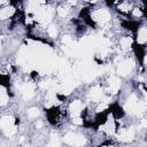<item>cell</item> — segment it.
<instances>
[{"label": "cell", "mask_w": 147, "mask_h": 147, "mask_svg": "<svg viewBox=\"0 0 147 147\" xmlns=\"http://www.w3.org/2000/svg\"><path fill=\"white\" fill-rule=\"evenodd\" d=\"M132 67H133L132 63H129V61H124V62H122V63L118 64V72L121 75H123V76L124 75H127L131 71Z\"/></svg>", "instance_id": "4"}, {"label": "cell", "mask_w": 147, "mask_h": 147, "mask_svg": "<svg viewBox=\"0 0 147 147\" xmlns=\"http://www.w3.org/2000/svg\"><path fill=\"white\" fill-rule=\"evenodd\" d=\"M121 46H122V48H124V49H127V48L131 46V39H130L129 37H125V38H123V39L121 40Z\"/></svg>", "instance_id": "10"}, {"label": "cell", "mask_w": 147, "mask_h": 147, "mask_svg": "<svg viewBox=\"0 0 147 147\" xmlns=\"http://www.w3.org/2000/svg\"><path fill=\"white\" fill-rule=\"evenodd\" d=\"M93 18L98 22H101V23H106L109 21L110 18V15L109 13L106 10V9H98L93 13Z\"/></svg>", "instance_id": "2"}, {"label": "cell", "mask_w": 147, "mask_h": 147, "mask_svg": "<svg viewBox=\"0 0 147 147\" xmlns=\"http://www.w3.org/2000/svg\"><path fill=\"white\" fill-rule=\"evenodd\" d=\"M141 126L145 127V129H147V119H144V121L141 122Z\"/></svg>", "instance_id": "18"}, {"label": "cell", "mask_w": 147, "mask_h": 147, "mask_svg": "<svg viewBox=\"0 0 147 147\" xmlns=\"http://www.w3.org/2000/svg\"><path fill=\"white\" fill-rule=\"evenodd\" d=\"M1 91H2V92H1V105H5V103L7 102V94H6V92H5L3 88H2Z\"/></svg>", "instance_id": "14"}, {"label": "cell", "mask_w": 147, "mask_h": 147, "mask_svg": "<svg viewBox=\"0 0 147 147\" xmlns=\"http://www.w3.org/2000/svg\"><path fill=\"white\" fill-rule=\"evenodd\" d=\"M41 125H42V123H41V122H40V121H39V122H38V123H37V124H36V126H37V127H38V129H39V127H41Z\"/></svg>", "instance_id": "19"}, {"label": "cell", "mask_w": 147, "mask_h": 147, "mask_svg": "<svg viewBox=\"0 0 147 147\" xmlns=\"http://www.w3.org/2000/svg\"><path fill=\"white\" fill-rule=\"evenodd\" d=\"M64 141L72 145V146H82L85 142V139H84V137H82L79 134L70 132V133H67L64 136Z\"/></svg>", "instance_id": "1"}, {"label": "cell", "mask_w": 147, "mask_h": 147, "mask_svg": "<svg viewBox=\"0 0 147 147\" xmlns=\"http://www.w3.org/2000/svg\"><path fill=\"white\" fill-rule=\"evenodd\" d=\"M68 11H69V9H68L67 7H60V8L57 9V13H59V15H60L61 17H64V16H67Z\"/></svg>", "instance_id": "11"}, {"label": "cell", "mask_w": 147, "mask_h": 147, "mask_svg": "<svg viewBox=\"0 0 147 147\" xmlns=\"http://www.w3.org/2000/svg\"><path fill=\"white\" fill-rule=\"evenodd\" d=\"M82 108H83V106H82V102L79 100H76V101H74L70 105V110H71V113H72L74 116H77L80 113Z\"/></svg>", "instance_id": "5"}, {"label": "cell", "mask_w": 147, "mask_h": 147, "mask_svg": "<svg viewBox=\"0 0 147 147\" xmlns=\"http://www.w3.org/2000/svg\"><path fill=\"white\" fill-rule=\"evenodd\" d=\"M90 96H91L93 100H95V101L100 100V99H101V96H102V92H101V88H100L99 86H95V87H93V88L91 90V92H90Z\"/></svg>", "instance_id": "6"}, {"label": "cell", "mask_w": 147, "mask_h": 147, "mask_svg": "<svg viewBox=\"0 0 147 147\" xmlns=\"http://www.w3.org/2000/svg\"><path fill=\"white\" fill-rule=\"evenodd\" d=\"M138 41L139 42H145L147 41V30L146 29H140L139 33H138Z\"/></svg>", "instance_id": "9"}, {"label": "cell", "mask_w": 147, "mask_h": 147, "mask_svg": "<svg viewBox=\"0 0 147 147\" xmlns=\"http://www.w3.org/2000/svg\"><path fill=\"white\" fill-rule=\"evenodd\" d=\"M119 8H121V10L125 11V10L129 9V5L127 3H122V5H119Z\"/></svg>", "instance_id": "15"}, {"label": "cell", "mask_w": 147, "mask_h": 147, "mask_svg": "<svg viewBox=\"0 0 147 147\" xmlns=\"http://www.w3.org/2000/svg\"><path fill=\"white\" fill-rule=\"evenodd\" d=\"M109 88H110L111 93H116L117 90L119 88V80L116 77H111L109 79Z\"/></svg>", "instance_id": "7"}, {"label": "cell", "mask_w": 147, "mask_h": 147, "mask_svg": "<svg viewBox=\"0 0 147 147\" xmlns=\"http://www.w3.org/2000/svg\"><path fill=\"white\" fill-rule=\"evenodd\" d=\"M134 137V130L132 127L130 129H121L118 132V139L122 141H130Z\"/></svg>", "instance_id": "3"}, {"label": "cell", "mask_w": 147, "mask_h": 147, "mask_svg": "<svg viewBox=\"0 0 147 147\" xmlns=\"http://www.w3.org/2000/svg\"><path fill=\"white\" fill-rule=\"evenodd\" d=\"M48 33H49L51 37H55V36H56V28H55L54 25H51V26L48 28Z\"/></svg>", "instance_id": "13"}, {"label": "cell", "mask_w": 147, "mask_h": 147, "mask_svg": "<svg viewBox=\"0 0 147 147\" xmlns=\"http://www.w3.org/2000/svg\"><path fill=\"white\" fill-rule=\"evenodd\" d=\"M72 122H74L75 124H82V123H83V119H82L80 117H75V118L72 119Z\"/></svg>", "instance_id": "16"}, {"label": "cell", "mask_w": 147, "mask_h": 147, "mask_svg": "<svg viewBox=\"0 0 147 147\" xmlns=\"http://www.w3.org/2000/svg\"><path fill=\"white\" fill-rule=\"evenodd\" d=\"M13 11H14V9L13 8H10V7H7V8H2L1 10H0V17L2 18V20H5V18H8L11 14H13Z\"/></svg>", "instance_id": "8"}, {"label": "cell", "mask_w": 147, "mask_h": 147, "mask_svg": "<svg viewBox=\"0 0 147 147\" xmlns=\"http://www.w3.org/2000/svg\"><path fill=\"white\" fill-rule=\"evenodd\" d=\"M38 114H39V110H38L37 108H31V109L28 110V115H29L30 117H37Z\"/></svg>", "instance_id": "12"}, {"label": "cell", "mask_w": 147, "mask_h": 147, "mask_svg": "<svg viewBox=\"0 0 147 147\" xmlns=\"http://www.w3.org/2000/svg\"><path fill=\"white\" fill-rule=\"evenodd\" d=\"M133 15H134V16H141V11H140L138 8H136V9L133 10Z\"/></svg>", "instance_id": "17"}]
</instances>
